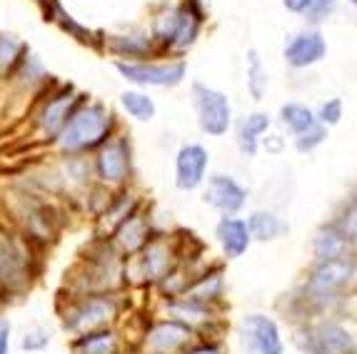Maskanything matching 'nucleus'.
I'll use <instances>...</instances> for the list:
<instances>
[{"instance_id": "obj_2", "label": "nucleus", "mask_w": 357, "mask_h": 354, "mask_svg": "<svg viewBox=\"0 0 357 354\" xmlns=\"http://www.w3.org/2000/svg\"><path fill=\"white\" fill-rule=\"evenodd\" d=\"M120 314L123 297L118 292H90L68 297V307L60 312V325L66 334L77 337L102 327H115Z\"/></svg>"}, {"instance_id": "obj_23", "label": "nucleus", "mask_w": 357, "mask_h": 354, "mask_svg": "<svg viewBox=\"0 0 357 354\" xmlns=\"http://www.w3.org/2000/svg\"><path fill=\"white\" fill-rule=\"evenodd\" d=\"M120 347H123V339L115 327L85 332V334L73 337L70 342L73 354H120Z\"/></svg>"}, {"instance_id": "obj_17", "label": "nucleus", "mask_w": 357, "mask_h": 354, "mask_svg": "<svg viewBox=\"0 0 357 354\" xmlns=\"http://www.w3.org/2000/svg\"><path fill=\"white\" fill-rule=\"evenodd\" d=\"M143 207H145V202L137 192H132V190H128V187L113 190V195L107 200L105 210L98 215V235H100L102 240H110L120 224L126 222V220H130L135 213H140Z\"/></svg>"}, {"instance_id": "obj_15", "label": "nucleus", "mask_w": 357, "mask_h": 354, "mask_svg": "<svg viewBox=\"0 0 357 354\" xmlns=\"http://www.w3.org/2000/svg\"><path fill=\"white\" fill-rule=\"evenodd\" d=\"M213 237L227 262H235L240 257H245L248 249L255 245L243 215H220L218 222H215Z\"/></svg>"}, {"instance_id": "obj_3", "label": "nucleus", "mask_w": 357, "mask_h": 354, "mask_svg": "<svg viewBox=\"0 0 357 354\" xmlns=\"http://www.w3.org/2000/svg\"><path fill=\"white\" fill-rule=\"evenodd\" d=\"M180 257H183V252H180V247L175 245L173 237L158 232L140 252L126 260V270H123L126 284L158 287L175 270Z\"/></svg>"}, {"instance_id": "obj_16", "label": "nucleus", "mask_w": 357, "mask_h": 354, "mask_svg": "<svg viewBox=\"0 0 357 354\" xmlns=\"http://www.w3.org/2000/svg\"><path fill=\"white\" fill-rule=\"evenodd\" d=\"M102 45H105L107 53L113 55V60H123V63H140V60L160 58L148 30L113 33V36L102 38Z\"/></svg>"}, {"instance_id": "obj_24", "label": "nucleus", "mask_w": 357, "mask_h": 354, "mask_svg": "<svg viewBox=\"0 0 357 354\" xmlns=\"http://www.w3.org/2000/svg\"><path fill=\"white\" fill-rule=\"evenodd\" d=\"M278 123H280L282 130L290 132V137H295L317 125L315 107H310L298 100H287V102H282L280 110H278Z\"/></svg>"}, {"instance_id": "obj_10", "label": "nucleus", "mask_w": 357, "mask_h": 354, "mask_svg": "<svg viewBox=\"0 0 357 354\" xmlns=\"http://www.w3.org/2000/svg\"><path fill=\"white\" fill-rule=\"evenodd\" d=\"M200 195H203V205L218 215H243L250 202V190L235 175H225V172L208 175L200 187Z\"/></svg>"}, {"instance_id": "obj_6", "label": "nucleus", "mask_w": 357, "mask_h": 354, "mask_svg": "<svg viewBox=\"0 0 357 354\" xmlns=\"http://www.w3.org/2000/svg\"><path fill=\"white\" fill-rule=\"evenodd\" d=\"M113 68L128 85L140 90H173L188 80V60L170 58V60H140V63H123L113 60Z\"/></svg>"}, {"instance_id": "obj_25", "label": "nucleus", "mask_w": 357, "mask_h": 354, "mask_svg": "<svg viewBox=\"0 0 357 354\" xmlns=\"http://www.w3.org/2000/svg\"><path fill=\"white\" fill-rule=\"evenodd\" d=\"M120 107L128 118L135 120V123H153L158 118V102L148 90L140 88H128L120 93Z\"/></svg>"}, {"instance_id": "obj_28", "label": "nucleus", "mask_w": 357, "mask_h": 354, "mask_svg": "<svg viewBox=\"0 0 357 354\" xmlns=\"http://www.w3.org/2000/svg\"><path fill=\"white\" fill-rule=\"evenodd\" d=\"M328 137H330V130L317 123L315 128H310V130L292 137V148H295V153H300V155H312L315 150H320L322 145L328 142Z\"/></svg>"}, {"instance_id": "obj_33", "label": "nucleus", "mask_w": 357, "mask_h": 354, "mask_svg": "<svg viewBox=\"0 0 357 354\" xmlns=\"http://www.w3.org/2000/svg\"><path fill=\"white\" fill-rule=\"evenodd\" d=\"M183 354H225L220 339H213V337H197L190 347L185 349Z\"/></svg>"}, {"instance_id": "obj_4", "label": "nucleus", "mask_w": 357, "mask_h": 354, "mask_svg": "<svg viewBox=\"0 0 357 354\" xmlns=\"http://www.w3.org/2000/svg\"><path fill=\"white\" fill-rule=\"evenodd\" d=\"M90 167H93V180H96V185H102V187H107V190L128 187L132 180V172H135L130 135L118 132L115 137H110L100 150L93 153Z\"/></svg>"}, {"instance_id": "obj_5", "label": "nucleus", "mask_w": 357, "mask_h": 354, "mask_svg": "<svg viewBox=\"0 0 357 354\" xmlns=\"http://www.w3.org/2000/svg\"><path fill=\"white\" fill-rule=\"evenodd\" d=\"M295 344L303 354H355V332L340 319H312L295 327Z\"/></svg>"}, {"instance_id": "obj_21", "label": "nucleus", "mask_w": 357, "mask_h": 354, "mask_svg": "<svg viewBox=\"0 0 357 354\" xmlns=\"http://www.w3.org/2000/svg\"><path fill=\"white\" fill-rule=\"evenodd\" d=\"M273 128V115L265 110L248 112L243 120L232 125L235 130V145L243 153V157H257L260 153V140L270 132Z\"/></svg>"}, {"instance_id": "obj_38", "label": "nucleus", "mask_w": 357, "mask_h": 354, "mask_svg": "<svg viewBox=\"0 0 357 354\" xmlns=\"http://www.w3.org/2000/svg\"><path fill=\"white\" fill-rule=\"evenodd\" d=\"M143 354H150V352H143Z\"/></svg>"}, {"instance_id": "obj_32", "label": "nucleus", "mask_w": 357, "mask_h": 354, "mask_svg": "<svg viewBox=\"0 0 357 354\" xmlns=\"http://www.w3.org/2000/svg\"><path fill=\"white\" fill-rule=\"evenodd\" d=\"M330 222L337 227V230H342L345 235H350V237H355L357 235V227H355V200H347L345 205H342V210H340L337 215H335Z\"/></svg>"}, {"instance_id": "obj_26", "label": "nucleus", "mask_w": 357, "mask_h": 354, "mask_svg": "<svg viewBox=\"0 0 357 354\" xmlns=\"http://www.w3.org/2000/svg\"><path fill=\"white\" fill-rule=\"evenodd\" d=\"M245 85H248V93H250L252 100L255 102L265 100V95H268L270 88V75L257 47H250L248 55H245Z\"/></svg>"}, {"instance_id": "obj_9", "label": "nucleus", "mask_w": 357, "mask_h": 354, "mask_svg": "<svg viewBox=\"0 0 357 354\" xmlns=\"http://www.w3.org/2000/svg\"><path fill=\"white\" fill-rule=\"evenodd\" d=\"M85 100H88V95L77 93L70 83L60 85L55 93L48 95V100H43V105L36 112V125L38 130H40V135L53 142L58 137V132L66 128V123L70 120L73 112L83 105Z\"/></svg>"}, {"instance_id": "obj_36", "label": "nucleus", "mask_w": 357, "mask_h": 354, "mask_svg": "<svg viewBox=\"0 0 357 354\" xmlns=\"http://www.w3.org/2000/svg\"><path fill=\"white\" fill-rule=\"evenodd\" d=\"M265 148L268 153H280L282 148H285V137L282 135H268L260 140V150Z\"/></svg>"}, {"instance_id": "obj_34", "label": "nucleus", "mask_w": 357, "mask_h": 354, "mask_svg": "<svg viewBox=\"0 0 357 354\" xmlns=\"http://www.w3.org/2000/svg\"><path fill=\"white\" fill-rule=\"evenodd\" d=\"M13 347V322L8 317H0V354H10Z\"/></svg>"}, {"instance_id": "obj_1", "label": "nucleus", "mask_w": 357, "mask_h": 354, "mask_svg": "<svg viewBox=\"0 0 357 354\" xmlns=\"http://www.w3.org/2000/svg\"><path fill=\"white\" fill-rule=\"evenodd\" d=\"M120 132V118L105 102L85 100L53 140L63 157H88Z\"/></svg>"}, {"instance_id": "obj_8", "label": "nucleus", "mask_w": 357, "mask_h": 354, "mask_svg": "<svg viewBox=\"0 0 357 354\" xmlns=\"http://www.w3.org/2000/svg\"><path fill=\"white\" fill-rule=\"evenodd\" d=\"M36 279V265L28 243L10 235H0V297H18L28 292Z\"/></svg>"}, {"instance_id": "obj_29", "label": "nucleus", "mask_w": 357, "mask_h": 354, "mask_svg": "<svg viewBox=\"0 0 357 354\" xmlns=\"http://www.w3.org/2000/svg\"><path fill=\"white\" fill-rule=\"evenodd\" d=\"M315 118H317V123H320L322 128H328V130L337 128V125L342 123V118H345V102H342V98H328V100H322L320 105L315 107Z\"/></svg>"}, {"instance_id": "obj_31", "label": "nucleus", "mask_w": 357, "mask_h": 354, "mask_svg": "<svg viewBox=\"0 0 357 354\" xmlns=\"http://www.w3.org/2000/svg\"><path fill=\"white\" fill-rule=\"evenodd\" d=\"M340 8V0H312L310 10L305 13V20L312 28H320L322 23H328Z\"/></svg>"}, {"instance_id": "obj_7", "label": "nucleus", "mask_w": 357, "mask_h": 354, "mask_svg": "<svg viewBox=\"0 0 357 354\" xmlns=\"http://www.w3.org/2000/svg\"><path fill=\"white\" fill-rule=\"evenodd\" d=\"M190 105L195 110L197 130L208 137H225L235 125V110L227 93L205 83L190 85Z\"/></svg>"}, {"instance_id": "obj_19", "label": "nucleus", "mask_w": 357, "mask_h": 354, "mask_svg": "<svg viewBox=\"0 0 357 354\" xmlns=\"http://www.w3.org/2000/svg\"><path fill=\"white\" fill-rule=\"evenodd\" d=\"M310 252H312V262L355 257V237H350L342 230H337V227L328 220V222L320 224V227L312 232Z\"/></svg>"}, {"instance_id": "obj_37", "label": "nucleus", "mask_w": 357, "mask_h": 354, "mask_svg": "<svg viewBox=\"0 0 357 354\" xmlns=\"http://www.w3.org/2000/svg\"><path fill=\"white\" fill-rule=\"evenodd\" d=\"M347 3H350V6H357V0H347Z\"/></svg>"}, {"instance_id": "obj_12", "label": "nucleus", "mask_w": 357, "mask_h": 354, "mask_svg": "<svg viewBox=\"0 0 357 354\" xmlns=\"http://www.w3.org/2000/svg\"><path fill=\"white\" fill-rule=\"evenodd\" d=\"M240 339L250 354H285L280 322L265 312H250L240 319Z\"/></svg>"}, {"instance_id": "obj_11", "label": "nucleus", "mask_w": 357, "mask_h": 354, "mask_svg": "<svg viewBox=\"0 0 357 354\" xmlns=\"http://www.w3.org/2000/svg\"><path fill=\"white\" fill-rule=\"evenodd\" d=\"M197 332L173 317L153 319L145 332L140 334L143 352L150 354H183L197 339Z\"/></svg>"}, {"instance_id": "obj_20", "label": "nucleus", "mask_w": 357, "mask_h": 354, "mask_svg": "<svg viewBox=\"0 0 357 354\" xmlns=\"http://www.w3.org/2000/svg\"><path fill=\"white\" fill-rule=\"evenodd\" d=\"M225 287L227 284H225L222 265H210L197 272L178 297H185V300H192V302H203V305H210V307H222Z\"/></svg>"}, {"instance_id": "obj_14", "label": "nucleus", "mask_w": 357, "mask_h": 354, "mask_svg": "<svg viewBox=\"0 0 357 354\" xmlns=\"http://www.w3.org/2000/svg\"><path fill=\"white\" fill-rule=\"evenodd\" d=\"M173 175L180 192H197L210 175V150L203 142H183L175 153Z\"/></svg>"}, {"instance_id": "obj_18", "label": "nucleus", "mask_w": 357, "mask_h": 354, "mask_svg": "<svg viewBox=\"0 0 357 354\" xmlns=\"http://www.w3.org/2000/svg\"><path fill=\"white\" fill-rule=\"evenodd\" d=\"M155 235H158V230H155L153 217L145 213V207H143L140 213H135L130 220H126V222L120 224L118 230L113 232V237H110V243H113L115 249L128 260V257L140 252Z\"/></svg>"}, {"instance_id": "obj_30", "label": "nucleus", "mask_w": 357, "mask_h": 354, "mask_svg": "<svg viewBox=\"0 0 357 354\" xmlns=\"http://www.w3.org/2000/svg\"><path fill=\"white\" fill-rule=\"evenodd\" d=\"M50 342H53V332L45 325H30L28 330H23V334H20V349L28 354L43 352Z\"/></svg>"}, {"instance_id": "obj_22", "label": "nucleus", "mask_w": 357, "mask_h": 354, "mask_svg": "<svg viewBox=\"0 0 357 354\" xmlns=\"http://www.w3.org/2000/svg\"><path fill=\"white\" fill-rule=\"evenodd\" d=\"M248 230H250L252 243H278L282 237L290 232V224L285 222L280 213H275V210H268V207H260V210H252L248 217Z\"/></svg>"}, {"instance_id": "obj_27", "label": "nucleus", "mask_w": 357, "mask_h": 354, "mask_svg": "<svg viewBox=\"0 0 357 354\" xmlns=\"http://www.w3.org/2000/svg\"><path fill=\"white\" fill-rule=\"evenodd\" d=\"M28 53V43H23L15 36H8V33H0V77L10 80Z\"/></svg>"}, {"instance_id": "obj_35", "label": "nucleus", "mask_w": 357, "mask_h": 354, "mask_svg": "<svg viewBox=\"0 0 357 354\" xmlns=\"http://www.w3.org/2000/svg\"><path fill=\"white\" fill-rule=\"evenodd\" d=\"M310 6H312V0H282V8H285L287 13H292V15H303L310 10Z\"/></svg>"}, {"instance_id": "obj_13", "label": "nucleus", "mask_w": 357, "mask_h": 354, "mask_svg": "<svg viewBox=\"0 0 357 354\" xmlns=\"http://www.w3.org/2000/svg\"><path fill=\"white\" fill-rule=\"evenodd\" d=\"M325 58H328V38L322 36L320 28H312V25L295 30L282 47V60L290 70H310L320 66Z\"/></svg>"}]
</instances>
